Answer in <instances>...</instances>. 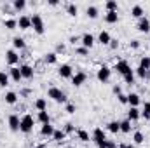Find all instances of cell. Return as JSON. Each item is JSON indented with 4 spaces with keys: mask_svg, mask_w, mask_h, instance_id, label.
Masks as SVG:
<instances>
[{
    "mask_svg": "<svg viewBox=\"0 0 150 148\" xmlns=\"http://www.w3.org/2000/svg\"><path fill=\"white\" fill-rule=\"evenodd\" d=\"M93 141L96 143L98 148H107V134L101 127H96L93 131Z\"/></svg>",
    "mask_w": 150,
    "mask_h": 148,
    "instance_id": "6da1fadb",
    "label": "cell"
},
{
    "mask_svg": "<svg viewBox=\"0 0 150 148\" xmlns=\"http://www.w3.org/2000/svg\"><path fill=\"white\" fill-rule=\"evenodd\" d=\"M33 124H35V120H33L32 115H23L21 117V124H19V131L28 134V132L33 131Z\"/></svg>",
    "mask_w": 150,
    "mask_h": 148,
    "instance_id": "7a4b0ae2",
    "label": "cell"
},
{
    "mask_svg": "<svg viewBox=\"0 0 150 148\" xmlns=\"http://www.w3.org/2000/svg\"><path fill=\"white\" fill-rule=\"evenodd\" d=\"M32 28H33V32L38 33V35H42L45 32V25H44V19H42L40 14H33L32 16Z\"/></svg>",
    "mask_w": 150,
    "mask_h": 148,
    "instance_id": "3957f363",
    "label": "cell"
},
{
    "mask_svg": "<svg viewBox=\"0 0 150 148\" xmlns=\"http://www.w3.org/2000/svg\"><path fill=\"white\" fill-rule=\"evenodd\" d=\"M47 96L52 98L56 103H67V94H65L61 89H58V87H51V89L47 91Z\"/></svg>",
    "mask_w": 150,
    "mask_h": 148,
    "instance_id": "277c9868",
    "label": "cell"
},
{
    "mask_svg": "<svg viewBox=\"0 0 150 148\" xmlns=\"http://www.w3.org/2000/svg\"><path fill=\"white\" fill-rule=\"evenodd\" d=\"M110 75H112V70H110L108 66H105V65H103V66L98 70L96 78H98L100 82H103V84H105V82H108V80H110Z\"/></svg>",
    "mask_w": 150,
    "mask_h": 148,
    "instance_id": "5b68a950",
    "label": "cell"
},
{
    "mask_svg": "<svg viewBox=\"0 0 150 148\" xmlns=\"http://www.w3.org/2000/svg\"><path fill=\"white\" fill-rule=\"evenodd\" d=\"M113 70L120 75H126L127 72H131V66L127 65V61H117L115 66H113Z\"/></svg>",
    "mask_w": 150,
    "mask_h": 148,
    "instance_id": "8992f818",
    "label": "cell"
},
{
    "mask_svg": "<svg viewBox=\"0 0 150 148\" xmlns=\"http://www.w3.org/2000/svg\"><path fill=\"white\" fill-rule=\"evenodd\" d=\"M58 75H59L61 78H72V77H74V70H72L70 65H61L59 70H58Z\"/></svg>",
    "mask_w": 150,
    "mask_h": 148,
    "instance_id": "52a82bcc",
    "label": "cell"
},
{
    "mask_svg": "<svg viewBox=\"0 0 150 148\" xmlns=\"http://www.w3.org/2000/svg\"><path fill=\"white\" fill-rule=\"evenodd\" d=\"M5 59H7V63H9L11 66H14L16 63H19V54H18L16 51H7V52H5Z\"/></svg>",
    "mask_w": 150,
    "mask_h": 148,
    "instance_id": "ba28073f",
    "label": "cell"
},
{
    "mask_svg": "<svg viewBox=\"0 0 150 148\" xmlns=\"http://www.w3.org/2000/svg\"><path fill=\"white\" fill-rule=\"evenodd\" d=\"M86 78H87V75L84 73V72H77V73L72 77V84H74L75 87H80V85L86 82Z\"/></svg>",
    "mask_w": 150,
    "mask_h": 148,
    "instance_id": "9c48e42d",
    "label": "cell"
},
{
    "mask_svg": "<svg viewBox=\"0 0 150 148\" xmlns=\"http://www.w3.org/2000/svg\"><path fill=\"white\" fill-rule=\"evenodd\" d=\"M80 42H82V47L91 49V47L94 45V37H93L91 33H84V35L80 37Z\"/></svg>",
    "mask_w": 150,
    "mask_h": 148,
    "instance_id": "30bf717a",
    "label": "cell"
},
{
    "mask_svg": "<svg viewBox=\"0 0 150 148\" xmlns=\"http://www.w3.org/2000/svg\"><path fill=\"white\" fill-rule=\"evenodd\" d=\"M18 26H19V30H28V28H32V18L21 16V18L18 19Z\"/></svg>",
    "mask_w": 150,
    "mask_h": 148,
    "instance_id": "8fae6325",
    "label": "cell"
},
{
    "mask_svg": "<svg viewBox=\"0 0 150 148\" xmlns=\"http://www.w3.org/2000/svg\"><path fill=\"white\" fill-rule=\"evenodd\" d=\"M19 124H21V118L18 115H11L9 117V127H11V131L18 132L19 131Z\"/></svg>",
    "mask_w": 150,
    "mask_h": 148,
    "instance_id": "7c38bea8",
    "label": "cell"
},
{
    "mask_svg": "<svg viewBox=\"0 0 150 148\" xmlns=\"http://www.w3.org/2000/svg\"><path fill=\"white\" fill-rule=\"evenodd\" d=\"M142 103V99H140V96L136 94V92H131V94H127V105L129 106H133V108H138V105Z\"/></svg>",
    "mask_w": 150,
    "mask_h": 148,
    "instance_id": "4fadbf2b",
    "label": "cell"
},
{
    "mask_svg": "<svg viewBox=\"0 0 150 148\" xmlns=\"http://www.w3.org/2000/svg\"><path fill=\"white\" fill-rule=\"evenodd\" d=\"M138 30L142 32V33H149L150 32V21L143 16L142 19H138Z\"/></svg>",
    "mask_w": 150,
    "mask_h": 148,
    "instance_id": "5bb4252c",
    "label": "cell"
},
{
    "mask_svg": "<svg viewBox=\"0 0 150 148\" xmlns=\"http://www.w3.org/2000/svg\"><path fill=\"white\" fill-rule=\"evenodd\" d=\"M19 70H21V77H23V78H33V68H32V66L21 65Z\"/></svg>",
    "mask_w": 150,
    "mask_h": 148,
    "instance_id": "9a60e30c",
    "label": "cell"
},
{
    "mask_svg": "<svg viewBox=\"0 0 150 148\" xmlns=\"http://www.w3.org/2000/svg\"><path fill=\"white\" fill-rule=\"evenodd\" d=\"M140 117H142V113H140L138 108H133V106L129 108V111H127V120H129V122H134V120H138Z\"/></svg>",
    "mask_w": 150,
    "mask_h": 148,
    "instance_id": "2e32d148",
    "label": "cell"
},
{
    "mask_svg": "<svg viewBox=\"0 0 150 148\" xmlns=\"http://www.w3.org/2000/svg\"><path fill=\"white\" fill-rule=\"evenodd\" d=\"M110 40H112V37H110V33L108 32H100V35H98V42L100 44H103V45H108L110 44Z\"/></svg>",
    "mask_w": 150,
    "mask_h": 148,
    "instance_id": "e0dca14e",
    "label": "cell"
},
{
    "mask_svg": "<svg viewBox=\"0 0 150 148\" xmlns=\"http://www.w3.org/2000/svg\"><path fill=\"white\" fill-rule=\"evenodd\" d=\"M9 73H11V78H12L14 82H18V84H19V80L23 78V77H21V70H19L18 66H12V68L9 70Z\"/></svg>",
    "mask_w": 150,
    "mask_h": 148,
    "instance_id": "ac0fdd59",
    "label": "cell"
},
{
    "mask_svg": "<svg viewBox=\"0 0 150 148\" xmlns=\"http://www.w3.org/2000/svg\"><path fill=\"white\" fill-rule=\"evenodd\" d=\"M40 134H42V136H52V134H54V127L51 125V122L42 125V129H40Z\"/></svg>",
    "mask_w": 150,
    "mask_h": 148,
    "instance_id": "d6986e66",
    "label": "cell"
},
{
    "mask_svg": "<svg viewBox=\"0 0 150 148\" xmlns=\"http://www.w3.org/2000/svg\"><path fill=\"white\" fill-rule=\"evenodd\" d=\"M65 138H67V132H65V131H61V129H54V134H52V140H54V141L61 143Z\"/></svg>",
    "mask_w": 150,
    "mask_h": 148,
    "instance_id": "ffe728a7",
    "label": "cell"
},
{
    "mask_svg": "<svg viewBox=\"0 0 150 148\" xmlns=\"http://www.w3.org/2000/svg\"><path fill=\"white\" fill-rule=\"evenodd\" d=\"M131 16L142 19V18H143V7H142V5H134V7L131 9Z\"/></svg>",
    "mask_w": 150,
    "mask_h": 148,
    "instance_id": "44dd1931",
    "label": "cell"
},
{
    "mask_svg": "<svg viewBox=\"0 0 150 148\" xmlns=\"http://www.w3.org/2000/svg\"><path fill=\"white\" fill-rule=\"evenodd\" d=\"M4 98H5V103H7V105H14V103L18 101V94H16V92H12V91H9Z\"/></svg>",
    "mask_w": 150,
    "mask_h": 148,
    "instance_id": "7402d4cb",
    "label": "cell"
},
{
    "mask_svg": "<svg viewBox=\"0 0 150 148\" xmlns=\"http://www.w3.org/2000/svg\"><path fill=\"white\" fill-rule=\"evenodd\" d=\"M108 131L113 132V134L120 132V122H119V120H112V122H108Z\"/></svg>",
    "mask_w": 150,
    "mask_h": 148,
    "instance_id": "603a6c76",
    "label": "cell"
},
{
    "mask_svg": "<svg viewBox=\"0 0 150 148\" xmlns=\"http://www.w3.org/2000/svg\"><path fill=\"white\" fill-rule=\"evenodd\" d=\"M37 118H38V122H40L42 125H44V124H49V122H51V118H49V113H47V110H45V111H38Z\"/></svg>",
    "mask_w": 150,
    "mask_h": 148,
    "instance_id": "cb8c5ba5",
    "label": "cell"
},
{
    "mask_svg": "<svg viewBox=\"0 0 150 148\" xmlns=\"http://www.w3.org/2000/svg\"><path fill=\"white\" fill-rule=\"evenodd\" d=\"M86 14H87V18H91V19H96V18H98V7H94V5H89V7L86 9Z\"/></svg>",
    "mask_w": 150,
    "mask_h": 148,
    "instance_id": "d4e9b609",
    "label": "cell"
},
{
    "mask_svg": "<svg viewBox=\"0 0 150 148\" xmlns=\"http://www.w3.org/2000/svg\"><path fill=\"white\" fill-rule=\"evenodd\" d=\"M105 21L110 23V25L117 23V21H119V14H117V12H107V14H105Z\"/></svg>",
    "mask_w": 150,
    "mask_h": 148,
    "instance_id": "484cf974",
    "label": "cell"
},
{
    "mask_svg": "<svg viewBox=\"0 0 150 148\" xmlns=\"http://www.w3.org/2000/svg\"><path fill=\"white\" fill-rule=\"evenodd\" d=\"M35 108L38 111H45L47 110V101L44 99V98H38L37 101H35Z\"/></svg>",
    "mask_w": 150,
    "mask_h": 148,
    "instance_id": "4316f807",
    "label": "cell"
},
{
    "mask_svg": "<svg viewBox=\"0 0 150 148\" xmlns=\"http://www.w3.org/2000/svg\"><path fill=\"white\" fill-rule=\"evenodd\" d=\"M12 45H14L16 49H25L26 44H25V38L23 37H14L12 38Z\"/></svg>",
    "mask_w": 150,
    "mask_h": 148,
    "instance_id": "83f0119b",
    "label": "cell"
},
{
    "mask_svg": "<svg viewBox=\"0 0 150 148\" xmlns=\"http://www.w3.org/2000/svg\"><path fill=\"white\" fill-rule=\"evenodd\" d=\"M44 61H45L47 65H54V63L58 61V54H56V52H49V54H45Z\"/></svg>",
    "mask_w": 150,
    "mask_h": 148,
    "instance_id": "f1b7e54d",
    "label": "cell"
},
{
    "mask_svg": "<svg viewBox=\"0 0 150 148\" xmlns=\"http://www.w3.org/2000/svg\"><path fill=\"white\" fill-rule=\"evenodd\" d=\"M140 113H142V117H143L145 120H149L150 118V101H145V103H143V110L140 111Z\"/></svg>",
    "mask_w": 150,
    "mask_h": 148,
    "instance_id": "f546056e",
    "label": "cell"
},
{
    "mask_svg": "<svg viewBox=\"0 0 150 148\" xmlns=\"http://www.w3.org/2000/svg\"><path fill=\"white\" fill-rule=\"evenodd\" d=\"M122 78H124V82H126L127 85H133V84H134V72H133V70L127 72L126 75H122Z\"/></svg>",
    "mask_w": 150,
    "mask_h": 148,
    "instance_id": "4dcf8cb0",
    "label": "cell"
},
{
    "mask_svg": "<svg viewBox=\"0 0 150 148\" xmlns=\"http://www.w3.org/2000/svg\"><path fill=\"white\" fill-rule=\"evenodd\" d=\"M133 141H134L136 145H142V143L145 141V136H143V132H140V131H136V132L133 134Z\"/></svg>",
    "mask_w": 150,
    "mask_h": 148,
    "instance_id": "1f68e13d",
    "label": "cell"
},
{
    "mask_svg": "<svg viewBox=\"0 0 150 148\" xmlns=\"http://www.w3.org/2000/svg\"><path fill=\"white\" fill-rule=\"evenodd\" d=\"M136 75H138L140 78H143V80H145V78H150V70H145V68H140V66H138V68H136Z\"/></svg>",
    "mask_w": 150,
    "mask_h": 148,
    "instance_id": "d6a6232c",
    "label": "cell"
},
{
    "mask_svg": "<svg viewBox=\"0 0 150 148\" xmlns=\"http://www.w3.org/2000/svg\"><path fill=\"white\" fill-rule=\"evenodd\" d=\"M4 26H5L7 30H14V28H18V21H16V19H5V21H4Z\"/></svg>",
    "mask_w": 150,
    "mask_h": 148,
    "instance_id": "836d02e7",
    "label": "cell"
},
{
    "mask_svg": "<svg viewBox=\"0 0 150 148\" xmlns=\"http://www.w3.org/2000/svg\"><path fill=\"white\" fill-rule=\"evenodd\" d=\"M140 68L150 70V56H143V58L140 59Z\"/></svg>",
    "mask_w": 150,
    "mask_h": 148,
    "instance_id": "e575fe53",
    "label": "cell"
},
{
    "mask_svg": "<svg viewBox=\"0 0 150 148\" xmlns=\"http://www.w3.org/2000/svg\"><path fill=\"white\" fill-rule=\"evenodd\" d=\"M9 85V75L5 72H0V87H7Z\"/></svg>",
    "mask_w": 150,
    "mask_h": 148,
    "instance_id": "d590c367",
    "label": "cell"
},
{
    "mask_svg": "<svg viewBox=\"0 0 150 148\" xmlns=\"http://www.w3.org/2000/svg\"><path fill=\"white\" fill-rule=\"evenodd\" d=\"M12 7H14L16 11H23V9L26 7V2H25V0H14V2H12Z\"/></svg>",
    "mask_w": 150,
    "mask_h": 148,
    "instance_id": "8d00e7d4",
    "label": "cell"
},
{
    "mask_svg": "<svg viewBox=\"0 0 150 148\" xmlns=\"http://www.w3.org/2000/svg\"><path fill=\"white\" fill-rule=\"evenodd\" d=\"M131 131V122L129 120H122L120 122V132H129Z\"/></svg>",
    "mask_w": 150,
    "mask_h": 148,
    "instance_id": "74e56055",
    "label": "cell"
},
{
    "mask_svg": "<svg viewBox=\"0 0 150 148\" xmlns=\"http://www.w3.org/2000/svg\"><path fill=\"white\" fill-rule=\"evenodd\" d=\"M67 12H68V14H70V16H77V12H79V9H77V5H75V4H68V5H67Z\"/></svg>",
    "mask_w": 150,
    "mask_h": 148,
    "instance_id": "f35d334b",
    "label": "cell"
},
{
    "mask_svg": "<svg viewBox=\"0 0 150 148\" xmlns=\"http://www.w3.org/2000/svg\"><path fill=\"white\" fill-rule=\"evenodd\" d=\"M105 7H107V11H108V12H117V2H113V0L107 2V4H105Z\"/></svg>",
    "mask_w": 150,
    "mask_h": 148,
    "instance_id": "ab89813d",
    "label": "cell"
},
{
    "mask_svg": "<svg viewBox=\"0 0 150 148\" xmlns=\"http://www.w3.org/2000/svg\"><path fill=\"white\" fill-rule=\"evenodd\" d=\"M77 134H79V140H80V141H89V134H87V131L80 129Z\"/></svg>",
    "mask_w": 150,
    "mask_h": 148,
    "instance_id": "60d3db41",
    "label": "cell"
},
{
    "mask_svg": "<svg viewBox=\"0 0 150 148\" xmlns=\"http://www.w3.org/2000/svg\"><path fill=\"white\" fill-rule=\"evenodd\" d=\"M67 134H70V132H74L75 131V127H74V124H65V129H63Z\"/></svg>",
    "mask_w": 150,
    "mask_h": 148,
    "instance_id": "b9f144b4",
    "label": "cell"
},
{
    "mask_svg": "<svg viewBox=\"0 0 150 148\" xmlns=\"http://www.w3.org/2000/svg\"><path fill=\"white\" fill-rule=\"evenodd\" d=\"M117 98H119V103H122V105L127 103V96H126V94H119Z\"/></svg>",
    "mask_w": 150,
    "mask_h": 148,
    "instance_id": "7bdbcfd3",
    "label": "cell"
},
{
    "mask_svg": "<svg viewBox=\"0 0 150 148\" xmlns=\"http://www.w3.org/2000/svg\"><path fill=\"white\" fill-rule=\"evenodd\" d=\"M67 111H68V113H75V105L74 103H67Z\"/></svg>",
    "mask_w": 150,
    "mask_h": 148,
    "instance_id": "ee69618b",
    "label": "cell"
},
{
    "mask_svg": "<svg viewBox=\"0 0 150 148\" xmlns=\"http://www.w3.org/2000/svg\"><path fill=\"white\" fill-rule=\"evenodd\" d=\"M89 52V49H86V47H80V49H77V54H80V56H86Z\"/></svg>",
    "mask_w": 150,
    "mask_h": 148,
    "instance_id": "f6af8a7d",
    "label": "cell"
},
{
    "mask_svg": "<svg viewBox=\"0 0 150 148\" xmlns=\"http://www.w3.org/2000/svg\"><path fill=\"white\" fill-rule=\"evenodd\" d=\"M107 148H117V143L113 140H107Z\"/></svg>",
    "mask_w": 150,
    "mask_h": 148,
    "instance_id": "bcb514c9",
    "label": "cell"
},
{
    "mask_svg": "<svg viewBox=\"0 0 150 148\" xmlns=\"http://www.w3.org/2000/svg\"><path fill=\"white\" fill-rule=\"evenodd\" d=\"M113 94H117V96L122 94V87L120 85H113Z\"/></svg>",
    "mask_w": 150,
    "mask_h": 148,
    "instance_id": "7dc6e473",
    "label": "cell"
},
{
    "mask_svg": "<svg viewBox=\"0 0 150 148\" xmlns=\"http://www.w3.org/2000/svg\"><path fill=\"white\" fill-rule=\"evenodd\" d=\"M56 52H65V45L63 44H58L56 45Z\"/></svg>",
    "mask_w": 150,
    "mask_h": 148,
    "instance_id": "c3c4849f",
    "label": "cell"
},
{
    "mask_svg": "<svg viewBox=\"0 0 150 148\" xmlns=\"http://www.w3.org/2000/svg\"><path fill=\"white\" fill-rule=\"evenodd\" d=\"M108 45H110L112 49H117V47H119V42H117V40H110V44H108Z\"/></svg>",
    "mask_w": 150,
    "mask_h": 148,
    "instance_id": "681fc988",
    "label": "cell"
},
{
    "mask_svg": "<svg viewBox=\"0 0 150 148\" xmlns=\"http://www.w3.org/2000/svg\"><path fill=\"white\" fill-rule=\"evenodd\" d=\"M131 47H133V49H138V47H140V42H138V40H133V42H131Z\"/></svg>",
    "mask_w": 150,
    "mask_h": 148,
    "instance_id": "f907efd6",
    "label": "cell"
},
{
    "mask_svg": "<svg viewBox=\"0 0 150 148\" xmlns=\"http://www.w3.org/2000/svg\"><path fill=\"white\" fill-rule=\"evenodd\" d=\"M79 40H80V38L77 37V35H75V37H70V44H74V45H75V44H77Z\"/></svg>",
    "mask_w": 150,
    "mask_h": 148,
    "instance_id": "816d5d0a",
    "label": "cell"
},
{
    "mask_svg": "<svg viewBox=\"0 0 150 148\" xmlns=\"http://www.w3.org/2000/svg\"><path fill=\"white\" fill-rule=\"evenodd\" d=\"M119 148H133V145H120Z\"/></svg>",
    "mask_w": 150,
    "mask_h": 148,
    "instance_id": "f5cc1de1",
    "label": "cell"
},
{
    "mask_svg": "<svg viewBox=\"0 0 150 148\" xmlns=\"http://www.w3.org/2000/svg\"><path fill=\"white\" fill-rule=\"evenodd\" d=\"M37 148H45V145H38V147Z\"/></svg>",
    "mask_w": 150,
    "mask_h": 148,
    "instance_id": "db71d44e",
    "label": "cell"
},
{
    "mask_svg": "<svg viewBox=\"0 0 150 148\" xmlns=\"http://www.w3.org/2000/svg\"><path fill=\"white\" fill-rule=\"evenodd\" d=\"M68 148H74V147H68Z\"/></svg>",
    "mask_w": 150,
    "mask_h": 148,
    "instance_id": "11a10c76",
    "label": "cell"
}]
</instances>
